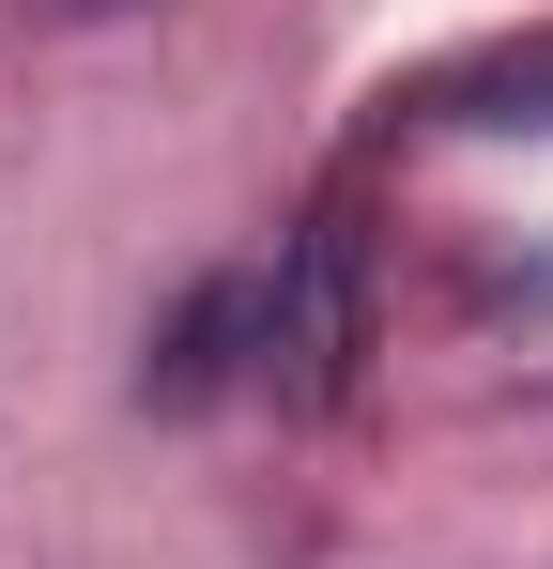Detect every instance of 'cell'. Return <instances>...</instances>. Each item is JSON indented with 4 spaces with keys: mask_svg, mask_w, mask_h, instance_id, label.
<instances>
[{
    "mask_svg": "<svg viewBox=\"0 0 553 569\" xmlns=\"http://www.w3.org/2000/svg\"><path fill=\"white\" fill-rule=\"evenodd\" d=\"M231 370H262V278H200V292H184V323L154 339V370H139V385L184 416V400H215Z\"/></svg>",
    "mask_w": 553,
    "mask_h": 569,
    "instance_id": "obj_1",
    "label": "cell"
},
{
    "mask_svg": "<svg viewBox=\"0 0 553 569\" xmlns=\"http://www.w3.org/2000/svg\"><path fill=\"white\" fill-rule=\"evenodd\" d=\"M415 123H553V31L539 47H492V62H461L415 93Z\"/></svg>",
    "mask_w": 553,
    "mask_h": 569,
    "instance_id": "obj_2",
    "label": "cell"
}]
</instances>
